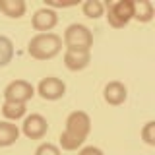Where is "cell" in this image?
Listing matches in <instances>:
<instances>
[{
  "label": "cell",
  "mask_w": 155,
  "mask_h": 155,
  "mask_svg": "<svg viewBox=\"0 0 155 155\" xmlns=\"http://www.w3.org/2000/svg\"><path fill=\"white\" fill-rule=\"evenodd\" d=\"M81 10H84V16L89 19H99L101 16H105V4L99 0H87L81 4Z\"/></svg>",
  "instance_id": "obj_16"
},
{
  "label": "cell",
  "mask_w": 155,
  "mask_h": 155,
  "mask_svg": "<svg viewBox=\"0 0 155 155\" xmlns=\"http://www.w3.org/2000/svg\"><path fill=\"white\" fill-rule=\"evenodd\" d=\"M47 130H48V122H47L45 116L43 114H29V116H25L19 132H23V136L29 140H41L47 134Z\"/></svg>",
  "instance_id": "obj_7"
},
{
  "label": "cell",
  "mask_w": 155,
  "mask_h": 155,
  "mask_svg": "<svg viewBox=\"0 0 155 155\" xmlns=\"http://www.w3.org/2000/svg\"><path fill=\"white\" fill-rule=\"evenodd\" d=\"M35 155H60V149H58V145L47 142V143H41L35 149Z\"/></svg>",
  "instance_id": "obj_18"
},
{
  "label": "cell",
  "mask_w": 155,
  "mask_h": 155,
  "mask_svg": "<svg viewBox=\"0 0 155 155\" xmlns=\"http://www.w3.org/2000/svg\"><path fill=\"white\" fill-rule=\"evenodd\" d=\"M19 128L10 120H0V147H10L18 142Z\"/></svg>",
  "instance_id": "obj_11"
},
{
  "label": "cell",
  "mask_w": 155,
  "mask_h": 155,
  "mask_svg": "<svg viewBox=\"0 0 155 155\" xmlns=\"http://www.w3.org/2000/svg\"><path fill=\"white\" fill-rule=\"evenodd\" d=\"M91 132V118L85 110H74L66 118V130L60 134V147L64 151H76L85 143Z\"/></svg>",
  "instance_id": "obj_1"
},
{
  "label": "cell",
  "mask_w": 155,
  "mask_h": 155,
  "mask_svg": "<svg viewBox=\"0 0 155 155\" xmlns=\"http://www.w3.org/2000/svg\"><path fill=\"white\" fill-rule=\"evenodd\" d=\"M4 101H12V103H21L25 105L29 99L35 95V87L27 80H14L4 87Z\"/></svg>",
  "instance_id": "obj_5"
},
{
  "label": "cell",
  "mask_w": 155,
  "mask_h": 155,
  "mask_svg": "<svg viewBox=\"0 0 155 155\" xmlns=\"http://www.w3.org/2000/svg\"><path fill=\"white\" fill-rule=\"evenodd\" d=\"M78 155H105V153L101 151L99 147H95V145H87V147H84Z\"/></svg>",
  "instance_id": "obj_19"
},
{
  "label": "cell",
  "mask_w": 155,
  "mask_h": 155,
  "mask_svg": "<svg viewBox=\"0 0 155 155\" xmlns=\"http://www.w3.org/2000/svg\"><path fill=\"white\" fill-rule=\"evenodd\" d=\"M142 140L147 145H155V122H153V120H149V122L143 124V128H142Z\"/></svg>",
  "instance_id": "obj_17"
},
{
  "label": "cell",
  "mask_w": 155,
  "mask_h": 155,
  "mask_svg": "<svg viewBox=\"0 0 155 155\" xmlns=\"http://www.w3.org/2000/svg\"><path fill=\"white\" fill-rule=\"evenodd\" d=\"M14 58V43L6 35H0V68L8 66Z\"/></svg>",
  "instance_id": "obj_15"
},
{
  "label": "cell",
  "mask_w": 155,
  "mask_h": 155,
  "mask_svg": "<svg viewBox=\"0 0 155 155\" xmlns=\"http://www.w3.org/2000/svg\"><path fill=\"white\" fill-rule=\"evenodd\" d=\"M64 45L72 51H91L93 33L89 31V27L81 25V23H72L64 31Z\"/></svg>",
  "instance_id": "obj_4"
},
{
  "label": "cell",
  "mask_w": 155,
  "mask_h": 155,
  "mask_svg": "<svg viewBox=\"0 0 155 155\" xmlns=\"http://www.w3.org/2000/svg\"><path fill=\"white\" fill-rule=\"evenodd\" d=\"M103 97L109 105H114V107L122 105L126 101V97H128V89H126V85L122 81H109L103 89Z\"/></svg>",
  "instance_id": "obj_10"
},
{
  "label": "cell",
  "mask_w": 155,
  "mask_h": 155,
  "mask_svg": "<svg viewBox=\"0 0 155 155\" xmlns=\"http://www.w3.org/2000/svg\"><path fill=\"white\" fill-rule=\"evenodd\" d=\"M91 62V52L89 51H72L66 48L64 52V66L70 72H81L89 66Z\"/></svg>",
  "instance_id": "obj_9"
},
{
  "label": "cell",
  "mask_w": 155,
  "mask_h": 155,
  "mask_svg": "<svg viewBox=\"0 0 155 155\" xmlns=\"http://www.w3.org/2000/svg\"><path fill=\"white\" fill-rule=\"evenodd\" d=\"M37 93L45 101H58L66 93V84L60 80V78H54V76L43 78V80L39 81V85H37Z\"/></svg>",
  "instance_id": "obj_6"
},
{
  "label": "cell",
  "mask_w": 155,
  "mask_h": 155,
  "mask_svg": "<svg viewBox=\"0 0 155 155\" xmlns=\"http://www.w3.org/2000/svg\"><path fill=\"white\" fill-rule=\"evenodd\" d=\"M105 8H107V21L114 29H122L134 19V2L132 0L109 2Z\"/></svg>",
  "instance_id": "obj_3"
},
{
  "label": "cell",
  "mask_w": 155,
  "mask_h": 155,
  "mask_svg": "<svg viewBox=\"0 0 155 155\" xmlns=\"http://www.w3.org/2000/svg\"><path fill=\"white\" fill-rule=\"evenodd\" d=\"M25 10H27V4L23 0H0V12L6 18L18 19L25 14Z\"/></svg>",
  "instance_id": "obj_12"
},
{
  "label": "cell",
  "mask_w": 155,
  "mask_h": 155,
  "mask_svg": "<svg viewBox=\"0 0 155 155\" xmlns=\"http://www.w3.org/2000/svg\"><path fill=\"white\" fill-rule=\"evenodd\" d=\"M58 23V14L52 8H41L33 14L31 18V25L39 33H51V29H54Z\"/></svg>",
  "instance_id": "obj_8"
},
{
  "label": "cell",
  "mask_w": 155,
  "mask_h": 155,
  "mask_svg": "<svg viewBox=\"0 0 155 155\" xmlns=\"http://www.w3.org/2000/svg\"><path fill=\"white\" fill-rule=\"evenodd\" d=\"M62 51V39L56 33H37L27 43V52L35 60H51Z\"/></svg>",
  "instance_id": "obj_2"
},
{
  "label": "cell",
  "mask_w": 155,
  "mask_h": 155,
  "mask_svg": "<svg viewBox=\"0 0 155 155\" xmlns=\"http://www.w3.org/2000/svg\"><path fill=\"white\" fill-rule=\"evenodd\" d=\"M25 110H27V107H25V105H21V103L4 101V105H2V114L6 116V120H10V122L23 118V116H25Z\"/></svg>",
  "instance_id": "obj_14"
},
{
  "label": "cell",
  "mask_w": 155,
  "mask_h": 155,
  "mask_svg": "<svg viewBox=\"0 0 155 155\" xmlns=\"http://www.w3.org/2000/svg\"><path fill=\"white\" fill-rule=\"evenodd\" d=\"M153 14H155V8L149 0H138L134 2V19L140 23H147L153 19Z\"/></svg>",
  "instance_id": "obj_13"
}]
</instances>
